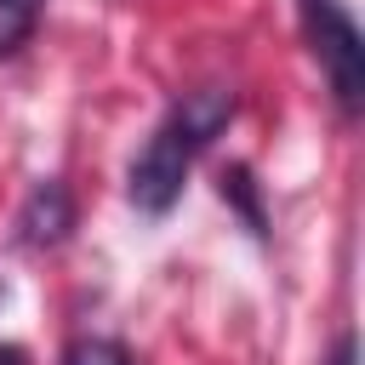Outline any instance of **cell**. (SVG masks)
Returning <instances> with one entry per match:
<instances>
[{
    "label": "cell",
    "instance_id": "52a82bcc",
    "mask_svg": "<svg viewBox=\"0 0 365 365\" xmlns=\"http://www.w3.org/2000/svg\"><path fill=\"white\" fill-rule=\"evenodd\" d=\"M325 365H354V336H342V342H336V354H331Z\"/></svg>",
    "mask_w": 365,
    "mask_h": 365
},
{
    "label": "cell",
    "instance_id": "8992f818",
    "mask_svg": "<svg viewBox=\"0 0 365 365\" xmlns=\"http://www.w3.org/2000/svg\"><path fill=\"white\" fill-rule=\"evenodd\" d=\"M222 200H234V205L245 211V222L262 234V205H257V188H251V171H245V165H228V171H222Z\"/></svg>",
    "mask_w": 365,
    "mask_h": 365
},
{
    "label": "cell",
    "instance_id": "7a4b0ae2",
    "mask_svg": "<svg viewBox=\"0 0 365 365\" xmlns=\"http://www.w3.org/2000/svg\"><path fill=\"white\" fill-rule=\"evenodd\" d=\"M302 29L314 40V57L331 74L342 114H359L365 108V40H359L348 6L342 0H302Z\"/></svg>",
    "mask_w": 365,
    "mask_h": 365
},
{
    "label": "cell",
    "instance_id": "ba28073f",
    "mask_svg": "<svg viewBox=\"0 0 365 365\" xmlns=\"http://www.w3.org/2000/svg\"><path fill=\"white\" fill-rule=\"evenodd\" d=\"M0 365H23V354L17 348H0Z\"/></svg>",
    "mask_w": 365,
    "mask_h": 365
},
{
    "label": "cell",
    "instance_id": "6da1fadb",
    "mask_svg": "<svg viewBox=\"0 0 365 365\" xmlns=\"http://www.w3.org/2000/svg\"><path fill=\"white\" fill-rule=\"evenodd\" d=\"M234 120V91L228 86H200V91H182L171 103V114L148 131V143L137 148L131 160V205L148 211V217H165L182 194V177L194 165V154Z\"/></svg>",
    "mask_w": 365,
    "mask_h": 365
},
{
    "label": "cell",
    "instance_id": "277c9868",
    "mask_svg": "<svg viewBox=\"0 0 365 365\" xmlns=\"http://www.w3.org/2000/svg\"><path fill=\"white\" fill-rule=\"evenodd\" d=\"M40 11H46V0H0V57H11L34 34Z\"/></svg>",
    "mask_w": 365,
    "mask_h": 365
},
{
    "label": "cell",
    "instance_id": "3957f363",
    "mask_svg": "<svg viewBox=\"0 0 365 365\" xmlns=\"http://www.w3.org/2000/svg\"><path fill=\"white\" fill-rule=\"evenodd\" d=\"M68 222H74V205H68L63 182H57V177L34 182L29 200H23V217H17L23 240H29V245H57V240L68 234Z\"/></svg>",
    "mask_w": 365,
    "mask_h": 365
},
{
    "label": "cell",
    "instance_id": "5b68a950",
    "mask_svg": "<svg viewBox=\"0 0 365 365\" xmlns=\"http://www.w3.org/2000/svg\"><path fill=\"white\" fill-rule=\"evenodd\" d=\"M63 365H131V354L108 336H80V342L63 348Z\"/></svg>",
    "mask_w": 365,
    "mask_h": 365
}]
</instances>
